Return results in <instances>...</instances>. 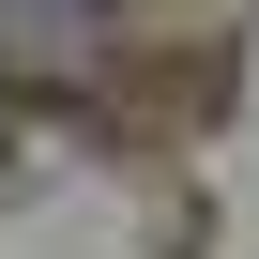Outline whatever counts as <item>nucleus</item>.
Listing matches in <instances>:
<instances>
[{
	"mask_svg": "<svg viewBox=\"0 0 259 259\" xmlns=\"http://www.w3.org/2000/svg\"><path fill=\"white\" fill-rule=\"evenodd\" d=\"M107 16V0H0V61H16V46H76Z\"/></svg>",
	"mask_w": 259,
	"mask_h": 259,
	"instance_id": "nucleus-1",
	"label": "nucleus"
}]
</instances>
